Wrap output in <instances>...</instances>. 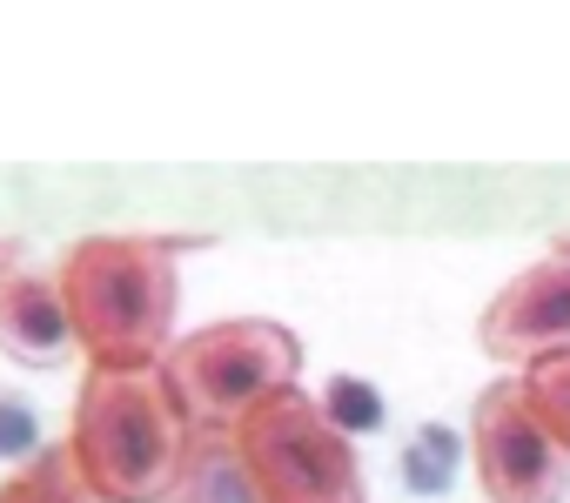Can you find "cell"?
<instances>
[{
    "mask_svg": "<svg viewBox=\"0 0 570 503\" xmlns=\"http://www.w3.org/2000/svg\"><path fill=\"white\" fill-rule=\"evenodd\" d=\"M181 235H81L61 256V303L88 369H161L175 349Z\"/></svg>",
    "mask_w": 570,
    "mask_h": 503,
    "instance_id": "cell-1",
    "label": "cell"
},
{
    "mask_svg": "<svg viewBox=\"0 0 570 503\" xmlns=\"http://www.w3.org/2000/svg\"><path fill=\"white\" fill-rule=\"evenodd\" d=\"M195 423L161 383V369H88L68 456L95 503H168L181 483Z\"/></svg>",
    "mask_w": 570,
    "mask_h": 503,
    "instance_id": "cell-2",
    "label": "cell"
},
{
    "mask_svg": "<svg viewBox=\"0 0 570 503\" xmlns=\"http://www.w3.org/2000/svg\"><path fill=\"white\" fill-rule=\"evenodd\" d=\"M296 376H303V343L268 316L208 323L161 356V383L175 389L195 430H235L255 403L296 389Z\"/></svg>",
    "mask_w": 570,
    "mask_h": 503,
    "instance_id": "cell-3",
    "label": "cell"
},
{
    "mask_svg": "<svg viewBox=\"0 0 570 503\" xmlns=\"http://www.w3.org/2000/svg\"><path fill=\"white\" fill-rule=\"evenodd\" d=\"M235 450H242L262 503H370L356 443L323 416L316 396H303V383L255 403L235 423Z\"/></svg>",
    "mask_w": 570,
    "mask_h": 503,
    "instance_id": "cell-4",
    "label": "cell"
},
{
    "mask_svg": "<svg viewBox=\"0 0 570 503\" xmlns=\"http://www.w3.org/2000/svg\"><path fill=\"white\" fill-rule=\"evenodd\" d=\"M470 463L490 503H563L570 483V450L550 436L537 416L523 376H503L476 389L470 403Z\"/></svg>",
    "mask_w": 570,
    "mask_h": 503,
    "instance_id": "cell-5",
    "label": "cell"
},
{
    "mask_svg": "<svg viewBox=\"0 0 570 503\" xmlns=\"http://www.w3.org/2000/svg\"><path fill=\"white\" fill-rule=\"evenodd\" d=\"M476 343L490 363H517V369H537L543 356L570 349V235H557L543 263H530L490 296Z\"/></svg>",
    "mask_w": 570,
    "mask_h": 503,
    "instance_id": "cell-6",
    "label": "cell"
},
{
    "mask_svg": "<svg viewBox=\"0 0 570 503\" xmlns=\"http://www.w3.org/2000/svg\"><path fill=\"white\" fill-rule=\"evenodd\" d=\"M0 356L21 369H61L75 356V323H68L61 283L21 269L0 289Z\"/></svg>",
    "mask_w": 570,
    "mask_h": 503,
    "instance_id": "cell-7",
    "label": "cell"
},
{
    "mask_svg": "<svg viewBox=\"0 0 570 503\" xmlns=\"http://www.w3.org/2000/svg\"><path fill=\"white\" fill-rule=\"evenodd\" d=\"M168 503H262V490L235 450V430H195L181 483L168 490Z\"/></svg>",
    "mask_w": 570,
    "mask_h": 503,
    "instance_id": "cell-8",
    "label": "cell"
},
{
    "mask_svg": "<svg viewBox=\"0 0 570 503\" xmlns=\"http://www.w3.org/2000/svg\"><path fill=\"white\" fill-rule=\"evenodd\" d=\"M0 503H95V490L81 483L68 443L61 450H41L35 463H21L8 483H0Z\"/></svg>",
    "mask_w": 570,
    "mask_h": 503,
    "instance_id": "cell-9",
    "label": "cell"
},
{
    "mask_svg": "<svg viewBox=\"0 0 570 503\" xmlns=\"http://www.w3.org/2000/svg\"><path fill=\"white\" fill-rule=\"evenodd\" d=\"M456 476V430L450 423H416L403 443V490L416 496H443Z\"/></svg>",
    "mask_w": 570,
    "mask_h": 503,
    "instance_id": "cell-10",
    "label": "cell"
},
{
    "mask_svg": "<svg viewBox=\"0 0 570 503\" xmlns=\"http://www.w3.org/2000/svg\"><path fill=\"white\" fill-rule=\"evenodd\" d=\"M316 403H323V416H330V423H336L350 443L383 430V396H376V383H363V376H336V383H330Z\"/></svg>",
    "mask_w": 570,
    "mask_h": 503,
    "instance_id": "cell-11",
    "label": "cell"
},
{
    "mask_svg": "<svg viewBox=\"0 0 570 503\" xmlns=\"http://www.w3.org/2000/svg\"><path fill=\"white\" fill-rule=\"evenodd\" d=\"M523 389H530L537 416L550 423V436L570 450V349L563 356H543L537 369H523Z\"/></svg>",
    "mask_w": 570,
    "mask_h": 503,
    "instance_id": "cell-12",
    "label": "cell"
},
{
    "mask_svg": "<svg viewBox=\"0 0 570 503\" xmlns=\"http://www.w3.org/2000/svg\"><path fill=\"white\" fill-rule=\"evenodd\" d=\"M0 456H41V423L21 396H0Z\"/></svg>",
    "mask_w": 570,
    "mask_h": 503,
    "instance_id": "cell-13",
    "label": "cell"
},
{
    "mask_svg": "<svg viewBox=\"0 0 570 503\" xmlns=\"http://www.w3.org/2000/svg\"><path fill=\"white\" fill-rule=\"evenodd\" d=\"M14 276H21V248H14L8 235H0V289H8Z\"/></svg>",
    "mask_w": 570,
    "mask_h": 503,
    "instance_id": "cell-14",
    "label": "cell"
}]
</instances>
